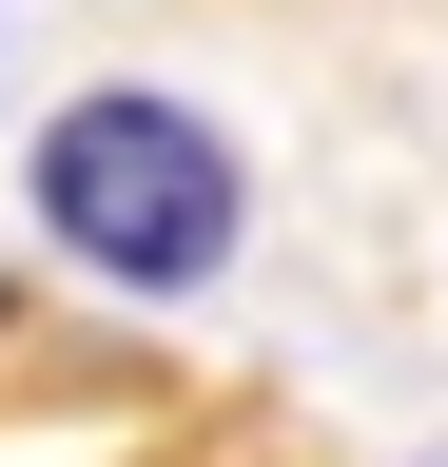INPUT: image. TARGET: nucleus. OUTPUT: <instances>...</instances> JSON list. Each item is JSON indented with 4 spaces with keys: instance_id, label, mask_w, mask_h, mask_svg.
<instances>
[{
    "instance_id": "obj_1",
    "label": "nucleus",
    "mask_w": 448,
    "mask_h": 467,
    "mask_svg": "<svg viewBox=\"0 0 448 467\" xmlns=\"http://www.w3.org/2000/svg\"><path fill=\"white\" fill-rule=\"evenodd\" d=\"M234 137H214L195 98H78L39 117V234H59L78 273L118 292H214L234 273Z\"/></svg>"
}]
</instances>
